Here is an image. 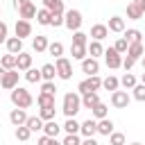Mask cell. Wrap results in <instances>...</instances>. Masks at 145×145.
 <instances>
[{
	"label": "cell",
	"instance_id": "cell-2",
	"mask_svg": "<svg viewBox=\"0 0 145 145\" xmlns=\"http://www.w3.org/2000/svg\"><path fill=\"white\" fill-rule=\"evenodd\" d=\"M9 100H11V104H14V106H18V109H29V106H32V102H34L32 93H29V91H25V88H20V86L11 88Z\"/></svg>",
	"mask_w": 145,
	"mask_h": 145
},
{
	"label": "cell",
	"instance_id": "cell-50",
	"mask_svg": "<svg viewBox=\"0 0 145 145\" xmlns=\"http://www.w3.org/2000/svg\"><path fill=\"white\" fill-rule=\"evenodd\" d=\"M54 140H57V138H52V136H45V134H43V136L36 140V145H52Z\"/></svg>",
	"mask_w": 145,
	"mask_h": 145
},
{
	"label": "cell",
	"instance_id": "cell-35",
	"mask_svg": "<svg viewBox=\"0 0 145 145\" xmlns=\"http://www.w3.org/2000/svg\"><path fill=\"white\" fill-rule=\"evenodd\" d=\"M25 79H27L29 84H39L43 77H41V70H36V68H27V70H25Z\"/></svg>",
	"mask_w": 145,
	"mask_h": 145
},
{
	"label": "cell",
	"instance_id": "cell-24",
	"mask_svg": "<svg viewBox=\"0 0 145 145\" xmlns=\"http://www.w3.org/2000/svg\"><path fill=\"white\" fill-rule=\"evenodd\" d=\"M43 7L50 9L52 14H63L66 7H63V0H43Z\"/></svg>",
	"mask_w": 145,
	"mask_h": 145
},
{
	"label": "cell",
	"instance_id": "cell-3",
	"mask_svg": "<svg viewBox=\"0 0 145 145\" xmlns=\"http://www.w3.org/2000/svg\"><path fill=\"white\" fill-rule=\"evenodd\" d=\"M82 23H84V18H82V11H79V9H68V11H63V25H66L70 32H77V29L82 27Z\"/></svg>",
	"mask_w": 145,
	"mask_h": 145
},
{
	"label": "cell",
	"instance_id": "cell-37",
	"mask_svg": "<svg viewBox=\"0 0 145 145\" xmlns=\"http://www.w3.org/2000/svg\"><path fill=\"white\" fill-rule=\"evenodd\" d=\"M54 116H57V109L54 106H41V111H39V118L45 122V120H54Z\"/></svg>",
	"mask_w": 145,
	"mask_h": 145
},
{
	"label": "cell",
	"instance_id": "cell-4",
	"mask_svg": "<svg viewBox=\"0 0 145 145\" xmlns=\"http://www.w3.org/2000/svg\"><path fill=\"white\" fill-rule=\"evenodd\" d=\"M102 88V79H100V75H88L86 79H82L79 84H77V91H79V95H84V93H91V91H100Z\"/></svg>",
	"mask_w": 145,
	"mask_h": 145
},
{
	"label": "cell",
	"instance_id": "cell-39",
	"mask_svg": "<svg viewBox=\"0 0 145 145\" xmlns=\"http://www.w3.org/2000/svg\"><path fill=\"white\" fill-rule=\"evenodd\" d=\"M122 34H125V39H127L129 43H136V41H143V34H140L138 29H134V27H131V29H125Z\"/></svg>",
	"mask_w": 145,
	"mask_h": 145
},
{
	"label": "cell",
	"instance_id": "cell-15",
	"mask_svg": "<svg viewBox=\"0 0 145 145\" xmlns=\"http://www.w3.org/2000/svg\"><path fill=\"white\" fill-rule=\"evenodd\" d=\"M88 36H93V41H102V39L109 36V27L102 25V23H95V25L91 27V34H88Z\"/></svg>",
	"mask_w": 145,
	"mask_h": 145
},
{
	"label": "cell",
	"instance_id": "cell-6",
	"mask_svg": "<svg viewBox=\"0 0 145 145\" xmlns=\"http://www.w3.org/2000/svg\"><path fill=\"white\" fill-rule=\"evenodd\" d=\"M143 16H145V0H131L127 5V18L140 20Z\"/></svg>",
	"mask_w": 145,
	"mask_h": 145
},
{
	"label": "cell",
	"instance_id": "cell-26",
	"mask_svg": "<svg viewBox=\"0 0 145 145\" xmlns=\"http://www.w3.org/2000/svg\"><path fill=\"white\" fill-rule=\"evenodd\" d=\"M70 54H72V59L82 61V59L88 57V50H86V45H77V43H72V45H70Z\"/></svg>",
	"mask_w": 145,
	"mask_h": 145
},
{
	"label": "cell",
	"instance_id": "cell-34",
	"mask_svg": "<svg viewBox=\"0 0 145 145\" xmlns=\"http://www.w3.org/2000/svg\"><path fill=\"white\" fill-rule=\"evenodd\" d=\"M0 66L5 68V70H14L16 68V54H11V52H7L2 59H0Z\"/></svg>",
	"mask_w": 145,
	"mask_h": 145
},
{
	"label": "cell",
	"instance_id": "cell-51",
	"mask_svg": "<svg viewBox=\"0 0 145 145\" xmlns=\"http://www.w3.org/2000/svg\"><path fill=\"white\" fill-rule=\"evenodd\" d=\"M79 145H100V143H97V140H95L93 136H88V138H84V140H82Z\"/></svg>",
	"mask_w": 145,
	"mask_h": 145
},
{
	"label": "cell",
	"instance_id": "cell-8",
	"mask_svg": "<svg viewBox=\"0 0 145 145\" xmlns=\"http://www.w3.org/2000/svg\"><path fill=\"white\" fill-rule=\"evenodd\" d=\"M129 102H131V97H129L127 91H113V93H111V106H116V109H127Z\"/></svg>",
	"mask_w": 145,
	"mask_h": 145
},
{
	"label": "cell",
	"instance_id": "cell-29",
	"mask_svg": "<svg viewBox=\"0 0 145 145\" xmlns=\"http://www.w3.org/2000/svg\"><path fill=\"white\" fill-rule=\"evenodd\" d=\"M41 77H43V82H54V77H57L54 63H45V66L41 68Z\"/></svg>",
	"mask_w": 145,
	"mask_h": 145
},
{
	"label": "cell",
	"instance_id": "cell-55",
	"mask_svg": "<svg viewBox=\"0 0 145 145\" xmlns=\"http://www.w3.org/2000/svg\"><path fill=\"white\" fill-rule=\"evenodd\" d=\"M140 84H145V72H143V77H140Z\"/></svg>",
	"mask_w": 145,
	"mask_h": 145
},
{
	"label": "cell",
	"instance_id": "cell-59",
	"mask_svg": "<svg viewBox=\"0 0 145 145\" xmlns=\"http://www.w3.org/2000/svg\"><path fill=\"white\" fill-rule=\"evenodd\" d=\"M0 14H2V7H0Z\"/></svg>",
	"mask_w": 145,
	"mask_h": 145
},
{
	"label": "cell",
	"instance_id": "cell-31",
	"mask_svg": "<svg viewBox=\"0 0 145 145\" xmlns=\"http://www.w3.org/2000/svg\"><path fill=\"white\" fill-rule=\"evenodd\" d=\"M48 54H52L54 59L63 57V43H59V41H52V43H48Z\"/></svg>",
	"mask_w": 145,
	"mask_h": 145
},
{
	"label": "cell",
	"instance_id": "cell-33",
	"mask_svg": "<svg viewBox=\"0 0 145 145\" xmlns=\"http://www.w3.org/2000/svg\"><path fill=\"white\" fill-rule=\"evenodd\" d=\"M61 129H63L66 134H79V122H77L75 118H66V122L61 125Z\"/></svg>",
	"mask_w": 145,
	"mask_h": 145
},
{
	"label": "cell",
	"instance_id": "cell-11",
	"mask_svg": "<svg viewBox=\"0 0 145 145\" xmlns=\"http://www.w3.org/2000/svg\"><path fill=\"white\" fill-rule=\"evenodd\" d=\"M82 72H86V75H97V72H100V61H97L95 57L82 59Z\"/></svg>",
	"mask_w": 145,
	"mask_h": 145
},
{
	"label": "cell",
	"instance_id": "cell-30",
	"mask_svg": "<svg viewBox=\"0 0 145 145\" xmlns=\"http://www.w3.org/2000/svg\"><path fill=\"white\" fill-rule=\"evenodd\" d=\"M27 129L29 131H43V120L39 118V116H27Z\"/></svg>",
	"mask_w": 145,
	"mask_h": 145
},
{
	"label": "cell",
	"instance_id": "cell-20",
	"mask_svg": "<svg viewBox=\"0 0 145 145\" xmlns=\"http://www.w3.org/2000/svg\"><path fill=\"white\" fill-rule=\"evenodd\" d=\"M59 131H61V125H59L57 120H45V122H43V134H45V136L57 138V136H59Z\"/></svg>",
	"mask_w": 145,
	"mask_h": 145
},
{
	"label": "cell",
	"instance_id": "cell-27",
	"mask_svg": "<svg viewBox=\"0 0 145 145\" xmlns=\"http://www.w3.org/2000/svg\"><path fill=\"white\" fill-rule=\"evenodd\" d=\"M91 113H93V118H95V120H100V118H106V116H109V106H106V104L100 100V102H97V104L91 109Z\"/></svg>",
	"mask_w": 145,
	"mask_h": 145
},
{
	"label": "cell",
	"instance_id": "cell-9",
	"mask_svg": "<svg viewBox=\"0 0 145 145\" xmlns=\"http://www.w3.org/2000/svg\"><path fill=\"white\" fill-rule=\"evenodd\" d=\"M0 86L7 88V91L16 88V86H18V70H16V68H14V70H5V75H2V79H0Z\"/></svg>",
	"mask_w": 145,
	"mask_h": 145
},
{
	"label": "cell",
	"instance_id": "cell-54",
	"mask_svg": "<svg viewBox=\"0 0 145 145\" xmlns=\"http://www.w3.org/2000/svg\"><path fill=\"white\" fill-rule=\"evenodd\" d=\"M2 75H5V68H2V66H0V79H2Z\"/></svg>",
	"mask_w": 145,
	"mask_h": 145
},
{
	"label": "cell",
	"instance_id": "cell-5",
	"mask_svg": "<svg viewBox=\"0 0 145 145\" xmlns=\"http://www.w3.org/2000/svg\"><path fill=\"white\" fill-rule=\"evenodd\" d=\"M54 70H57V77H59V79L68 82V79L72 77V63H70V59L59 57V59L54 61Z\"/></svg>",
	"mask_w": 145,
	"mask_h": 145
},
{
	"label": "cell",
	"instance_id": "cell-7",
	"mask_svg": "<svg viewBox=\"0 0 145 145\" xmlns=\"http://www.w3.org/2000/svg\"><path fill=\"white\" fill-rule=\"evenodd\" d=\"M104 61H106V66H109L111 70H116V68H120V66H122V54H120V52H116V48L111 45V48H106V50H104Z\"/></svg>",
	"mask_w": 145,
	"mask_h": 145
},
{
	"label": "cell",
	"instance_id": "cell-52",
	"mask_svg": "<svg viewBox=\"0 0 145 145\" xmlns=\"http://www.w3.org/2000/svg\"><path fill=\"white\" fill-rule=\"evenodd\" d=\"M27 2H32V0H14V7L18 9V7H23V5H27Z\"/></svg>",
	"mask_w": 145,
	"mask_h": 145
},
{
	"label": "cell",
	"instance_id": "cell-22",
	"mask_svg": "<svg viewBox=\"0 0 145 145\" xmlns=\"http://www.w3.org/2000/svg\"><path fill=\"white\" fill-rule=\"evenodd\" d=\"M113 131V120L106 116V118H100L97 120V134H102V136H109Z\"/></svg>",
	"mask_w": 145,
	"mask_h": 145
},
{
	"label": "cell",
	"instance_id": "cell-43",
	"mask_svg": "<svg viewBox=\"0 0 145 145\" xmlns=\"http://www.w3.org/2000/svg\"><path fill=\"white\" fill-rule=\"evenodd\" d=\"M131 91H134V100L136 102H145V84H136Z\"/></svg>",
	"mask_w": 145,
	"mask_h": 145
},
{
	"label": "cell",
	"instance_id": "cell-45",
	"mask_svg": "<svg viewBox=\"0 0 145 145\" xmlns=\"http://www.w3.org/2000/svg\"><path fill=\"white\" fill-rule=\"evenodd\" d=\"M79 143H82L79 134H66V138L61 140V145H79Z\"/></svg>",
	"mask_w": 145,
	"mask_h": 145
},
{
	"label": "cell",
	"instance_id": "cell-49",
	"mask_svg": "<svg viewBox=\"0 0 145 145\" xmlns=\"http://www.w3.org/2000/svg\"><path fill=\"white\" fill-rule=\"evenodd\" d=\"M7 36H9V27H7V23H5V20H0V43H5V41H7Z\"/></svg>",
	"mask_w": 145,
	"mask_h": 145
},
{
	"label": "cell",
	"instance_id": "cell-58",
	"mask_svg": "<svg viewBox=\"0 0 145 145\" xmlns=\"http://www.w3.org/2000/svg\"><path fill=\"white\" fill-rule=\"evenodd\" d=\"M143 48H145V36H143Z\"/></svg>",
	"mask_w": 145,
	"mask_h": 145
},
{
	"label": "cell",
	"instance_id": "cell-48",
	"mask_svg": "<svg viewBox=\"0 0 145 145\" xmlns=\"http://www.w3.org/2000/svg\"><path fill=\"white\" fill-rule=\"evenodd\" d=\"M134 66H136V59H131L129 54H125V57H122V68H125V70H131Z\"/></svg>",
	"mask_w": 145,
	"mask_h": 145
},
{
	"label": "cell",
	"instance_id": "cell-10",
	"mask_svg": "<svg viewBox=\"0 0 145 145\" xmlns=\"http://www.w3.org/2000/svg\"><path fill=\"white\" fill-rule=\"evenodd\" d=\"M79 134H82L84 138L95 136V134H97V120H95V118H88V120L79 122Z\"/></svg>",
	"mask_w": 145,
	"mask_h": 145
},
{
	"label": "cell",
	"instance_id": "cell-42",
	"mask_svg": "<svg viewBox=\"0 0 145 145\" xmlns=\"http://www.w3.org/2000/svg\"><path fill=\"white\" fill-rule=\"evenodd\" d=\"M109 145H125V134L111 131V134H109Z\"/></svg>",
	"mask_w": 145,
	"mask_h": 145
},
{
	"label": "cell",
	"instance_id": "cell-53",
	"mask_svg": "<svg viewBox=\"0 0 145 145\" xmlns=\"http://www.w3.org/2000/svg\"><path fill=\"white\" fill-rule=\"evenodd\" d=\"M140 63H143V70H145V54L140 57Z\"/></svg>",
	"mask_w": 145,
	"mask_h": 145
},
{
	"label": "cell",
	"instance_id": "cell-21",
	"mask_svg": "<svg viewBox=\"0 0 145 145\" xmlns=\"http://www.w3.org/2000/svg\"><path fill=\"white\" fill-rule=\"evenodd\" d=\"M143 52H145V48H143V41H136V43H129V48H127V52L125 54H129L131 59H140L143 57Z\"/></svg>",
	"mask_w": 145,
	"mask_h": 145
},
{
	"label": "cell",
	"instance_id": "cell-23",
	"mask_svg": "<svg viewBox=\"0 0 145 145\" xmlns=\"http://www.w3.org/2000/svg\"><path fill=\"white\" fill-rule=\"evenodd\" d=\"M48 43H50L48 36H41V34H39V36L32 39V50H34V52H48Z\"/></svg>",
	"mask_w": 145,
	"mask_h": 145
},
{
	"label": "cell",
	"instance_id": "cell-17",
	"mask_svg": "<svg viewBox=\"0 0 145 145\" xmlns=\"http://www.w3.org/2000/svg\"><path fill=\"white\" fill-rule=\"evenodd\" d=\"M27 68H32V54H27V52H18L16 54V70H27Z\"/></svg>",
	"mask_w": 145,
	"mask_h": 145
},
{
	"label": "cell",
	"instance_id": "cell-18",
	"mask_svg": "<svg viewBox=\"0 0 145 145\" xmlns=\"http://www.w3.org/2000/svg\"><path fill=\"white\" fill-rule=\"evenodd\" d=\"M109 32H116V34H122L125 32V18L122 16H111L109 18Z\"/></svg>",
	"mask_w": 145,
	"mask_h": 145
},
{
	"label": "cell",
	"instance_id": "cell-40",
	"mask_svg": "<svg viewBox=\"0 0 145 145\" xmlns=\"http://www.w3.org/2000/svg\"><path fill=\"white\" fill-rule=\"evenodd\" d=\"M72 43H77V45H88V34L82 32V29L72 32Z\"/></svg>",
	"mask_w": 145,
	"mask_h": 145
},
{
	"label": "cell",
	"instance_id": "cell-41",
	"mask_svg": "<svg viewBox=\"0 0 145 145\" xmlns=\"http://www.w3.org/2000/svg\"><path fill=\"white\" fill-rule=\"evenodd\" d=\"M29 136H32V131L27 129V125H18V127H16V138H18V140L25 143V140H29Z\"/></svg>",
	"mask_w": 145,
	"mask_h": 145
},
{
	"label": "cell",
	"instance_id": "cell-12",
	"mask_svg": "<svg viewBox=\"0 0 145 145\" xmlns=\"http://www.w3.org/2000/svg\"><path fill=\"white\" fill-rule=\"evenodd\" d=\"M14 32H16V36H18V39H27V36L32 34V23H29V20H23V18H18V20H16V27H14Z\"/></svg>",
	"mask_w": 145,
	"mask_h": 145
},
{
	"label": "cell",
	"instance_id": "cell-36",
	"mask_svg": "<svg viewBox=\"0 0 145 145\" xmlns=\"http://www.w3.org/2000/svg\"><path fill=\"white\" fill-rule=\"evenodd\" d=\"M36 104H39V106H54V95H50V93H39Z\"/></svg>",
	"mask_w": 145,
	"mask_h": 145
},
{
	"label": "cell",
	"instance_id": "cell-19",
	"mask_svg": "<svg viewBox=\"0 0 145 145\" xmlns=\"http://www.w3.org/2000/svg\"><path fill=\"white\" fill-rule=\"evenodd\" d=\"M97 102H100L97 91H91V93H84V95H82V109H93Z\"/></svg>",
	"mask_w": 145,
	"mask_h": 145
},
{
	"label": "cell",
	"instance_id": "cell-13",
	"mask_svg": "<svg viewBox=\"0 0 145 145\" xmlns=\"http://www.w3.org/2000/svg\"><path fill=\"white\" fill-rule=\"evenodd\" d=\"M9 122L14 125V127H18V125H25L27 122V113H25V109H11V113H9Z\"/></svg>",
	"mask_w": 145,
	"mask_h": 145
},
{
	"label": "cell",
	"instance_id": "cell-38",
	"mask_svg": "<svg viewBox=\"0 0 145 145\" xmlns=\"http://www.w3.org/2000/svg\"><path fill=\"white\" fill-rule=\"evenodd\" d=\"M136 84H138V82H136V77H134L129 70H127V72L120 77V86H125V88H134Z\"/></svg>",
	"mask_w": 145,
	"mask_h": 145
},
{
	"label": "cell",
	"instance_id": "cell-32",
	"mask_svg": "<svg viewBox=\"0 0 145 145\" xmlns=\"http://www.w3.org/2000/svg\"><path fill=\"white\" fill-rule=\"evenodd\" d=\"M118 86H120V79L118 77H113V75H109V77H104L102 79V88H106V91H118Z\"/></svg>",
	"mask_w": 145,
	"mask_h": 145
},
{
	"label": "cell",
	"instance_id": "cell-14",
	"mask_svg": "<svg viewBox=\"0 0 145 145\" xmlns=\"http://www.w3.org/2000/svg\"><path fill=\"white\" fill-rule=\"evenodd\" d=\"M18 18H23V20L36 18V5H34V2H27V5L18 7Z\"/></svg>",
	"mask_w": 145,
	"mask_h": 145
},
{
	"label": "cell",
	"instance_id": "cell-25",
	"mask_svg": "<svg viewBox=\"0 0 145 145\" xmlns=\"http://www.w3.org/2000/svg\"><path fill=\"white\" fill-rule=\"evenodd\" d=\"M50 18H52V11H50V9H45V7H43V9H36V23H39V25L48 27V25H50Z\"/></svg>",
	"mask_w": 145,
	"mask_h": 145
},
{
	"label": "cell",
	"instance_id": "cell-47",
	"mask_svg": "<svg viewBox=\"0 0 145 145\" xmlns=\"http://www.w3.org/2000/svg\"><path fill=\"white\" fill-rule=\"evenodd\" d=\"M61 25H63V14H52L50 27H61Z\"/></svg>",
	"mask_w": 145,
	"mask_h": 145
},
{
	"label": "cell",
	"instance_id": "cell-56",
	"mask_svg": "<svg viewBox=\"0 0 145 145\" xmlns=\"http://www.w3.org/2000/svg\"><path fill=\"white\" fill-rule=\"evenodd\" d=\"M52 145H61V143H59V140H54V143H52Z\"/></svg>",
	"mask_w": 145,
	"mask_h": 145
},
{
	"label": "cell",
	"instance_id": "cell-28",
	"mask_svg": "<svg viewBox=\"0 0 145 145\" xmlns=\"http://www.w3.org/2000/svg\"><path fill=\"white\" fill-rule=\"evenodd\" d=\"M86 50H88V57H95V59L104 54V48H102L100 41H91V43L86 45Z\"/></svg>",
	"mask_w": 145,
	"mask_h": 145
},
{
	"label": "cell",
	"instance_id": "cell-16",
	"mask_svg": "<svg viewBox=\"0 0 145 145\" xmlns=\"http://www.w3.org/2000/svg\"><path fill=\"white\" fill-rule=\"evenodd\" d=\"M5 45H7V52H11V54L23 52V39H18V36H7Z\"/></svg>",
	"mask_w": 145,
	"mask_h": 145
},
{
	"label": "cell",
	"instance_id": "cell-44",
	"mask_svg": "<svg viewBox=\"0 0 145 145\" xmlns=\"http://www.w3.org/2000/svg\"><path fill=\"white\" fill-rule=\"evenodd\" d=\"M113 48H116V52H120V54H125L127 52V48H129V41L125 39V36H120L116 43H113Z\"/></svg>",
	"mask_w": 145,
	"mask_h": 145
},
{
	"label": "cell",
	"instance_id": "cell-1",
	"mask_svg": "<svg viewBox=\"0 0 145 145\" xmlns=\"http://www.w3.org/2000/svg\"><path fill=\"white\" fill-rule=\"evenodd\" d=\"M61 111L66 118H75L82 111V95L79 93H66L63 102H61Z\"/></svg>",
	"mask_w": 145,
	"mask_h": 145
},
{
	"label": "cell",
	"instance_id": "cell-46",
	"mask_svg": "<svg viewBox=\"0 0 145 145\" xmlns=\"http://www.w3.org/2000/svg\"><path fill=\"white\" fill-rule=\"evenodd\" d=\"M41 93L57 95V86H54V82H43V84H41Z\"/></svg>",
	"mask_w": 145,
	"mask_h": 145
},
{
	"label": "cell",
	"instance_id": "cell-57",
	"mask_svg": "<svg viewBox=\"0 0 145 145\" xmlns=\"http://www.w3.org/2000/svg\"><path fill=\"white\" fill-rule=\"evenodd\" d=\"M131 145H143V143H131Z\"/></svg>",
	"mask_w": 145,
	"mask_h": 145
}]
</instances>
